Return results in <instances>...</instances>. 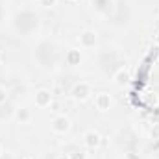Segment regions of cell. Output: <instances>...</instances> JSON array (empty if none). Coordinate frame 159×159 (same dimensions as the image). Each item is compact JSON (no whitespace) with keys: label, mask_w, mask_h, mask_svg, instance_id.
<instances>
[{"label":"cell","mask_w":159,"mask_h":159,"mask_svg":"<svg viewBox=\"0 0 159 159\" xmlns=\"http://www.w3.org/2000/svg\"><path fill=\"white\" fill-rule=\"evenodd\" d=\"M94 41H96V35L93 32H85V34L80 35V43L83 46H91V44H94Z\"/></svg>","instance_id":"6da1fadb"},{"label":"cell","mask_w":159,"mask_h":159,"mask_svg":"<svg viewBox=\"0 0 159 159\" xmlns=\"http://www.w3.org/2000/svg\"><path fill=\"white\" fill-rule=\"evenodd\" d=\"M54 129L56 131H67L69 129V120L65 119V117H57V119L54 120Z\"/></svg>","instance_id":"7a4b0ae2"},{"label":"cell","mask_w":159,"mask_h":159,"mask_svg":"<svg viewBox=\"0 0 159 159\" xmlns=\"http://www.w3.org/2000/svg\"><path fill=\"white\" fill-rule=\"evenodd\" d=\"M85 143H87L89 146H96V144L100 143L98 133H94V131H87V133H85Z\"/></svg>","instance_id":"3957f363"},{"label":"cell","mask_w":159,"mask_h":159,"mask_svg":"<svg viewBox=\"0 0 159 159\" xmlns=\"http://www.w3.org/2000/svg\"><path fill=\"white\" fill-rule=\"evenodd\" d=\"M96 104H98V109H107V107H109V104H111V100H109V96H107V94H100V96H98V100H96Z\"/></svg>","instance_id":"277c9868"},{"label":"cell","mask_w":159,"mask_h":159,"mask_svg":"<svg viewBox=\"0 0 159 159\" xmlns=\"http://www.w3.org/2000/svg\"><path fill=\"white\" fill-rule=\"evenodd\" d=\"M67 59H69V63H70V65H76L80 59H81L80 50H70V52H69V56H67Z\"/></svg>","instance_id":"5b68a950"},{"label":"cell","mask_w":159,"mask_h":159,"mask_svg":"<svg viewBox=\"0 0 159 159\" xmlns=\"http://www.w3.org/2000/svg\"><path fill=\"white\" fill-rule=\"evenodd\" d=\"M87 91H89L87 85L81 83V85H78V87L74 89V96H76V98H85V96H87Z\"/></svg>","instance_id":"8992f818"},{"label":"cell","mask_w":159,"mask_h":159,"mask_svg":"<svg viewBox=\"0 0 159 159\" xmlns=\"http://www.w3.org/2000/svg\"><path fill=\"white\" fill-rule=\"evenodd\" d=\"M50 102V94L48 93H44V91H41L39 94H37V104H41V106H46Z\"/></svg>","instance_id":"52a82bcc"},{"label":"cell","mask_w":159,"mask_h":159,"mask_svg":"<svg viewBox=\"0 0 159 159\" xmlns=\"http://www.w3.org/2000/svg\"><path fill=\"white\" fill-rule=\"evenodd\" d=\"M128 78H129V76H128V72H124V70H120L119 74H117V81H119V83H122V81H126Z\"/></svg>","instance_id":"ba28073f"},{"label":"cell","mask_w":159,"mask_h":159,"mask_svg":"<svg viewBox=\"0 0 159 159\" xmlns=\"http://www.w3.org/2000/svg\"><path fill=\"white\" fill-rule=\"evenodd\" d=\"M17 117H19V119H20V120H28V111H26V109H20Z\"/></svg>","instance_id":"9c48e42d"},{"label":"cell","mask_w":159,"mask_h":159,"mask_svg":"<svg viewBox=\"0 0 159 159\" xmlns=\"http://www.w3.org/2000/svg\"><path fill=\"white\" fill-rule=\"evenodd\" d=\"M41 4L48 7V6H54V4H56V0H41Z\"/></svg>","instance_id":"30bf717a"},{"label":"cell","mask_w":159,"mask_h":159,"mask_svg":"<svg viewBox=\"0 0 159 159\" xmlns=\"http://www.w3.org/2000/svg\"><path fill=\"white\" fill-rule=\"evenodd\" d=\"M4 100H6V91L0 87V102H4Z\"/></svg>","instance_id":"8fae6325"},{"label":"cell","mask_w":159,"mask_h":159,"mask_svg":"<svg viewBox=\"0 0 159 159\" xmlns=\"http://www.w3.org/2000/svg\"><path fill=\"white\" fill-rule=\"evenodd\" d=\"M152 137H154V139H156V137H159V128L152 129Z\"/></svg>","instance_id":"7c38bea8"},{"label":"cell","mask_w":159,"mask_h":159,"mask_svg":"<svg viewBox=\"0 0 159 159\" xmlns=\"http://www.w3.org/2000/svg\"><path fill=\"white\" fill-rule=\"evenodd\" d=\"M59 159H69V157H59Z\"/></svg>","instance_id":"4fadbf2b"}]
</instances>
